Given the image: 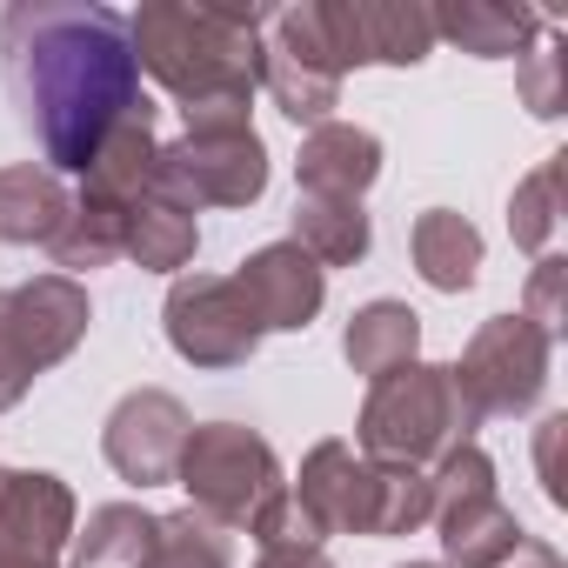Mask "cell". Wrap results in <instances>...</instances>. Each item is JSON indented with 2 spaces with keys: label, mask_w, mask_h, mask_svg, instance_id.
I'll return each instance as SVG.
<instances>
[{
  "label": "cell",
  "mask_w": 568,
  "mask_h": 568,
  "mask_svg": "<svg viewBox=\"0 0 568 568\" xmlns=\"http://www.w3.org/2000/svg\"><path fill=\"white\" fill-rule=\"evenodd\" d=\"M0 68L54 168L88 174L134 101V48L114 8H14L0 21Z\"/></svg>",
  "instance_id": "6da1fadb"
}]
</instances>
